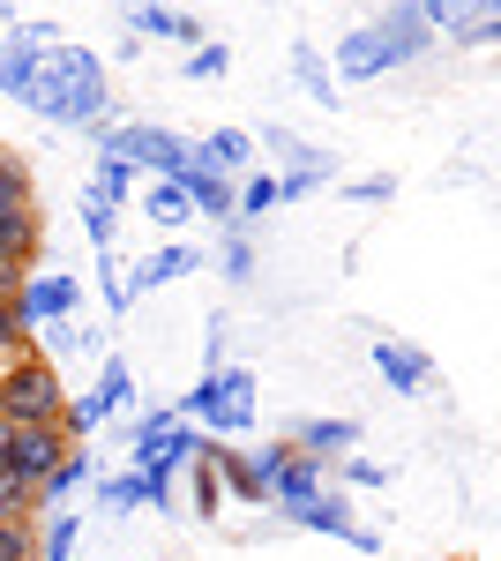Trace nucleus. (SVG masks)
<instances>
[{
	"label": "nucleus",
	"instance_id": "1",
	"mask_svg": "<svg viewBox=\"0 0 501 561\" xmlns=\"http://www.w3.org/2000/svg\"><path fill=\"white\" fill-rule=\"evenodd\" d=\"M113 76H105V60L90 53V45H45L38 60V83H31V113L53 121V128H113Z\"/></svg>",
	"mask_w": 501,
	"mask_h": 561
},
{
	"label": "nucleus",
	"instance_id": "2",
	"mask_svg": "<svg viewBox=\"0 0 501 561\" xmlns=\"http://www.w3.org/2000/svg\"><path fill=\"white\" fill-rule=\"evenodd\" d=\"M60 404H68V389L45 352H23L0 367V427H60Z\"/></svg>",
	"mask_w": 501,
	"mask_h": 561
},
{
	"label": "nucleus",
	"instance_id": "3",
	"mask_svg": "<svg viewBox=\"0 0 501 561\" xmlns=\"http://www.w3.org/2000/svg\"><path fill=\"white\" fill-rule=\"evenodd\" d=\"M76 307H83V285H76L68 270H38V277H23V293H15V322H23V330H53V322H76Z\"/></svg>",
	"mask_w": 501,
	"mask_h": 561
},
{
	"label": "nucleus",
	"instance_id": "4",
	"mask_svg": "<svg viewBox=\"0 0 501 561\" xmlns=\"http://www.w3.org/2000/svg\"><path fill=\"white\" fill-rule=\"evenodd\" d=\"M76 442L60 427H8V479H23V486H45L53 479V465L68 457Z\"/></svg>",
	"mask_w": 501,
	"mask_h": 561
},
{
	"label": "nucleus",
	"instance_id": "5",
	"mask_svg": "<svg viewBox=\"0 0 501 561\" xmlns=\"http://www.w3.org/2000/svg\"><path fill=\"white\" fill-rule=\"evenodd\" d=\"M434 45H487L501 31V8H471V0H419Z\"/></svg>",
	"mask_w": 501,
	"mask_h": 561
},
{
	"label": "nucleus",
	"instance_id": "6",
	"mask_svg": "<svg viewBox=\"0 0 501 561\" xmlns=\"http://www.w3.org/2000/svg\"><path fill=\"white\" fill-rule=\"evenodd\" d=\"M389 68H397V53L382 45L375 23H360L352 38H337V60H330L337 83H375V76H389Z\"/></svg>",
	"mask_w": 501,
	"mask_h": 561
},
{
	"label": "nucleus",
	"instance_id": "7",
	"mask_svg": "<svg viewBox=\"0 0 501 561\" xmlns=\"http://www.w3.org/2000/svg\"><path fill=\"white\" fill-rule=\"evenodd\" d=\"M38 60H45V45L15 23L8 38H0V98L8 105H31V83H38Z\"/></svg>",
	"mask_w": 501,
	"mask_h": 561
},
{
	"label": "nucleus",
	"instance_id": "8",
	"mask_svg": "<svg viewBox=\"0 0 501 561\" xmlns=\"http://www.w3.org/2000/svg\"><path fill=\"white\" fill-rule=\"evenodd\" d=\"M254 427V375L248 367H225L217 375V412H209V442H225V434H248Z\"/></svg>",
	"mask_w": 501,
	"mask_h": 561
},
{
	"label": "nucleus",
	"instance_id": "9",
	"mask_svg": "<svg viewBox=\"0 0 501 561\" xmlns=\"http://www.w3.org/2000/svg\"><path fill=\"white\" fill-rule=\"evenodd\" d=\"M203 465L217 472V486H225L232 502H254V510L270 502V479L254 472V457H240V449H225V442H209V434H203Z\"/></svg>",
	"mask_w": 501,
	"mask_h": 561
},
{
	"label": "nucleus",
	"instance_id": "10",
	"mask_svg": "<svg viewBox=\"0 0 501 561\" xmlns=\"http://www.w3.org/2000/svg\"><path fill=\"white\" fill-rule=\"evenodd\" d=\"M382 45L397 53V68H412L419 53H434V31H426V15H419V0H397V8H382Z\"/></svg>",
	"mask_w": 501,
	"mask_h": 561
},
{
	"label": "nucleus",
	"instance_id": "11",
	"mask_svg": "<svg viewBox=\"0 0 501 561\" xmlns=\"http://www.w3.org/2000/svg\"><path fill=\"white\" fill-rule=\"evenodd\" d=\"M322 486H330V465H315V457H299V449H293V457L277 465V479H270V502H277L285 517H299Z\"/></svg>",
	"mask_w": 501,
	"mask_h": 561
},
{
	"label": "nucleus",
	"instance_id": "12",
	"mask_svg": "<svg viewBox=\"0 0 501 561\" xmlns=\"http://www.w3.org/2000/svg\"><path fill=\"white\" fill-rule=\"evenodd\" d=\"M285 442H293L299 457H315V465H337V457H360V427H352V420H299V427L285 434Z\"/></svg>",
	"mask_w": 501,
	"mask_h": 561
},
{
	"label": "nucleus",
	"instance_id": "13",
	"mask_svg": "<svg viewBox=\"0 0 501 561\" xmlns=\"http://www.w3.org/2000/svg\"><path fill=\"white\" fill-rule=\"evenodd\" d=\"M195 165H203V173H217V180H248L254 135L248 128H209L203 142H195Z\"/></svg>",
	"mask_w": 501,
	"mask_h": 561
},
{
	"label": "nucleus",
	"instance_id": "14",
	"mask_svg": "<svg viewBox=\"0 0 501 561\" xmlns=\"http://www.w3.org/2000/svg\"><path fill=\"white\" fill-rule=\"evenodd\" d=\"M375 375L397 389V397H419V389L434 382V359H426L419 345H397V337H382V345H375Z\"/></svg>",
	"mask_w": 501,
	"mask_h": 561
},
{
	"label": "nucleus",
	"instance_id": "15",
	"mask_svg": "<svg viewBox=\"0 0 501 561\" xmlns=\"http://www.w3.org/2000/svg\"><path fill=\"white\" fill-rule=\"evenodd\" d=\"M187 270H203V255L195 248H158V255H143L135 270H121V285H127V300H143V293H158V285H172V277H187Z\"/></svg>",
	"mask_w": 501,
	"mask_h": 561
},
{
	"label": "nucleus",
	"instance_id": "16",
	"mask_svg": "<svg viewBox=\"0 0 501 561\" xmlns=\"http://www.w3.org/2000/svg\"><path fill=\"white\" fill-rule=\"evenodd\" d=\"M121 31L135 45L143 38H172V45H203V23L180 15V8H121Z\"/></svg>",
	"mask_w": 501,
	"mask_h": 561
},
{
	"label": "nucleus",
	"instance_id": "17",
	"mask_svg": "<svg viewBox=\"0 0 501 561\" xmlns=\"http://www.w3.org/2000/svg\"><path fill=\"white\" fill-rule=\"evenodd\" d=\"M293 524H299V531H322V539H352V531H360V524H352V502H344V486H322Z\"/></svg>",
	"mask_w": 501,
	"mask_h": 561
},
{
	"label": "nucleus",
	"instance_id": "18",
	"mask_svg": "<svg viewBox=\"0 0 501 561\" xmlns=\"http://www.w3.org/2000/svg\"><path fill=\"white\" fill-rule=\"evenodd\" d=\"M83 486H98V457H90V442H83V449H68V457L53 465V479L38 486V502L60 510V502H68V494H83Z\"/></svg>",
	"mask_w": 501,
	"mask_h": 561
},
{
	"label": "nucleus",
	"instance_id": "19",
	"mask_svg": "<svg viewBox=\"0 0 501 561\" xmlns=\"http://www.w3.org/2000/svg\"><path fill=\"white\" fill-rule=\"evenodd\" d=\"M285 53H293V76H299V90H307L315 105H337V76H330V60H322V53H315L307 38H293Z\"/></svg>",
	"mask_w": 501,
	"mask_h": 561
},
{
	"label": "nucleus",
	"instance_id": "20",
	"mask_svg": "<svg viewBox=\"0 0 501 561\" xmlns=\"http://www.w3.org/2000/svg\"><path fill=\"white\" fill-rule=\"evenodd\" d=\"M83 195H90V203H105V210H121L127 195H135V165H121V158H98Z\"/></svg>",
	"mask_w": 501,
	"mask_h": 561
},
{
	"label": "nucleus",
	"instance_id": "21",
	"mask_svg": "<svg viewBox=\"0 0 501 561\" xmlns=\"http://www.w3.org/2000/svg\"><path fill=\"white\" fill-rule=\"evenodd\" d=\"M254 150H277V158H285L293 173H322V165H337V158H322L315 142H299L293 128H262V142H254Z\"/></svg>",
	"mask_w": 501,
	"mask_h": 561
},
{
	"label": "nucleus",
	"instance_id": "22",
	"mask_svg": "<svg viewBox=\"0 0 501 561\" xmlns=\"http://www.w3.org/2000/svg\"><path fill=\"white\" fill-rule=\"evenodd\" d=\"M76 531H83V517H76V510L38 517V561H68V554H76Z\"/></svg>",
	"mask_w": 501,
	"mask_h": 561
},
{
	"label": "nucleus",
	"instance_id": "23",
	"mask_svg": "<svg viewBox=\"0 0 501 561\" xmlns=\"http://www.w3.org/2000/svg\"><path fill=\"white\" fill-rule=\"evenodd\" d=\"M143 217H150V225H187V195H180V180H150V187H143Z\"/></svg>",
	"mask_w": 501,
	"mask_h": 561
},
{
	"label": "nucleus",
	"instance_id": "24",
	"mask_svg": "<svg viewBox=\"0 0 501 561\" xmlns=\"http://www.w3.org/2000/svg\"><path fill=\"white\" fill-rule=\"evenodd\" d=\"M15 210H38L31 203V165L15 150H0V217H15Z\"/></svg>",
	"mask_w": 501,
	"mask_h": 561
},
{
	"label": "nucleus",
	"instance_id": "25",
	"mask_svg": "<svg viewBox=\"0 0 501 561\" xmlns=\"http://www.w3.org/2000/svg\"><path fill=\"white\" fill-rule=\"evenodd\" d=\"M187 502H195V524H209V517H217V502H225L217 472L203 465V442H195V457H187Z\"/></svg>",
	"mask_w": 501,
	"mask_h": 561
},
{
	"label": "nucleus",
	"instance_id": "26",
	"mask_svg": "<svg viewBox=\"0 0 501 561\" xmlns=\"http://www.w3.org/2000/svg\"><path fill=\"white\" fill-rule=\"evenodd\" d=\"M217 270H225L232 285H248V277H254V240H248V225H240V217L225 225V248H217Z\"/></svg>",
	"mask_w": 501,
	"mask_h": 561
},
{
	"label": "nucleus",
	"instance_id": "27",
	"mask_svg": "<svg viewBox=\"0 0 501 561\" xmlns=\"http://www.w3.org/2000/svg\"><path fill=\"white\" fill-rule=\"evenodd\" d=\"M262 210H277V173H248L240 187H232V217H240V225L262 217Z\"/></svg>",
	"mask_w": 501,
	"mask_h": 561
},
{
	"label": "nucleus",
	"instance_id": "28",
	"mask_svg": "<svg viewBox=\"0 0 501 561\" xmlns=\"http://www.w3.org/2000/svg\"><path fill=\"white\" fill-rule=\"evenodd\" d=\"M0 561H38V524L31 517H0Z\"/></svg>",
	"mask_w": 501,
	"mask_h": 561
},
{
	"label": "nucleus",
	"instance_id": "29",
	"mask_svg": "<svg viewBox=\"0 0 501 561\" xmlns=\"http://www.w3.org/2000/svg\"><path fill=\"white\" fill-rule=\"evenodd\" d=\"M98 404H105V420L121 412V404H135V375H127L121 359H105V375H98V389H90Z\"/></svg>",
	"mask_w": 501,
	"mask_h": 561
},
{
	"label": "nucleus",
	"instance_id": "30",
	"mask_svg": "<svg viewBox=\"0 0 501 561\" xmlns=\"http://www.w3.org/2000/svg\"><path fill=\"white\" fill-rule=\"evenodd\" d=\"M83 232H90L98 255H113V240H121V210H105V203H90V195H83Z\"/></svg>",
	"mask_w": 501,
	"mask_h": 561
},
{
	"label": "nucleus",
	"instance_id": "31",
	"mask_svg": "<svg viewBox=\"0 0 501 561\" xmlns=\"http://www.w3.org/2000/svg\"><path fill=\"white\" fill-rule=\"evenodd\" d=\"M225 68H232V45H195V53H187V68H180V76H187V83H217V76H225Z\"/></svg>",
	"mask_w": 501,
	"mask_h": 561
},
{
	"label": "nucleus",
	"instance_id": "32",
	"mask_svg": "<svg viewBox=\"0 0 501 561\" xmlns=\"http://www.w3.org/2000/svg\"><path fill=\"white\" fill-rule=\"evenodd\" d=\"M330 479H344V486H389V465H375V457H337Z\"/></svg>",
	"mask_w": 501,
	"mask_h": 561
},
{
	"label": "nucleus",
	"instance_id": "33",
	"mask_svg": "<svg viewBox=\"0 0 501 561\" xmlns=\"http://www.w3.org/2000/svg\"><path fill=\"white\" fill-rule=\"evenodd\" d=\"M98 510H113V517L143 510V486H135V472H127V479H98Z\"/></svg>",
	"mask_w": 501,
	"mask_h": 561
},
{
	"label": "nucleus",
	"instance_id": "34",
	"mask_svg": "<svg viewBox=\"0 0 501 561\" xmlns=\"http://www.w3.org/2000/svg\"><path fill=\"white\" fill-rule=\"evenodd\" d=\"M23 352H31V330L15 322V300H0V367H8V359H23Z\"/></svg>",
	"mask_w": 501,
	"mask_h": 561
},
{
	"label": "nucleus",
	"instance_id": "35",
	"mask_svg": "<svg viewBox=\"0 0 501 561\" xmlns=\"http://www.w3.org/2000/svg\"><path fill=\"white\" fill-rule=\"evenodd\" d=\"M38 510V486H23V479L0 472V517H31Z\"/></svg>",
	"mask_w": 501,
	"mask_h": 561
},
{
	"label": "nucleus",
	"instance_id": "36",
	"mask_svg": "<svg viewBox=\"0 0 501 561\" xmlns=\"http://www.w3.org/2000/svg\"><path fill=\"white\" fill-rule=\"evenodd\" d=\"M322 187H330V165H322V173H285L277 180V203H307V195H322Z\"/></svg>",
	"mask_w": 501,
	"mask_h": 561
},
{
	"label": "nucleus",
	"instance_id": "37",
	"mask_svg": "<svg viewBox=\"0 0 501 561\" xmlns=\"http://www.w3.org/2000/svg\"><path fill=\"white\" fill-rule=\"evenodd\" d=\"M98 285H105V307H113V314H127V285H121V255H98Z\"/></svg>",
	"mask_w": 501,
	"mask_h": 561
},
{
	"label": "nucleus",
	"instance_id": "38",
	"mask_svg": "<svg viewBox=\"0 0 501 561\" xmlns=\"http://www.w3.org/2000/svg\"><path fill=\"white\" fill-rule=\"evenodd\" d=\"M344 195H352V203H389V195H397V180H389V173H382V180H352Z\"/></svg>",
	"mask_w": 501,
	"mask_h": 561
},
{
	"label": "nucleus",
	"instance_id": "39",
	"mask_svg": "<svg viewBox=\"0 0 501 561\" xmlns=\"http://www.w3.org/2000/svg\"><path fill=\"white\" fill-rule=\"evenodd\" d=\"M0 472H8V427H0Z\"/></svg>",
	"mask_w": 501,
	"mask_h": 561
},
{
	"label": "nucleus",
	"instance_id": "40",
	"mask_svg": "<svg viewBox=\"0 0 501 561\" xmlns=\"http://www.w3.org/2000/svg\"><path fill=\"white\" fill-rule=\"evenodd\" d=\"M457 561H464V554H457Z\"/></svg>",
	"mask_w": 501,
	"mask_h": 561
}]
</instances>
